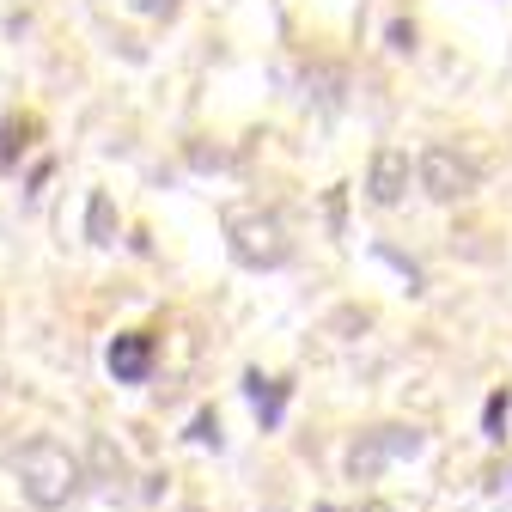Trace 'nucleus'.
I'll use <instances>...</instances> for the list:
<instances>
[{
    "mask_svg": "<svg viewBox=\"0 0 512 512\" xmlns=\"http://www.w3.org/2000/svg\"><path fill=\"white\" fill-rule=\"evenodd\" d=\"M421 452H427V433H421V427H403V421L372 427V433H360V439L348 445V476H354V482H378L391 464H409V458H421Z\"/></svg>",
    "mask_w": 512,
    "mask_h": 512,
    "instance_id": "7ed1b4c3",
    "label": "nucleus"
},
{
    "mask_svg": "<svg viewBox=\"0 0 512 512\" xmlns=\"http://www.w3.org/2000/svg\"><path fill=\"white\" fill-rule=\"evenodd\" d=\"M25 135H31V122H7V128H0V165H13L25 153Z\"/></svg>",
    "mask_w": 512,
    "mask_h": 512,
    "instance_id": "9d476101",
    "label": "nucleus"
},
{
    "mask_svg": "<svg viewBox=\"0 0 512 512\" xmlns=\"http://www.w3.org/2000/svg\"><path fill=\"white\" fill-rule=\"evenodd\" d=\"M244 397H250V409H256V421H263V427H281V415H287V378L244 372Z\"/></svg>",
    "mask_w": 512,
    "mask_h": 512,
    "instance_id": "0eeeda50",
    "label": "nucleus"
},
{
    "mask_svg": "<svg viewBox=\"0 0 512 512\" xmlns=\"http://www.w3.org/2000/svg\"><path fill=\"white\" fill-rule=\"evenodd\" d=\"M13 476H19V494L37 512H61V506L80 494V482H86L80 458L61 439H25L19 452H13Z\"/></svg>",
    "mask_w": 512,
    "mask_h": 512,
    "instance_id": "f257e3e1",
    "label": "nucleus"
},
{
    "mask_svg": "<svg viewBox=\"0 0 512 512\" xmlns=\"http://www.w3.org/2000/svg\"><path fill=\"white\" fill-rule=\"evenodd\" d=\"M360 512H397V506H384V500H372V506H360Z\"/></svg>",
    "mask_w": 512,
    "mask_h": 512,
    "instance_id": "4468645a",
    "label": "nucleus"
},
{
    "mask_svg": "<svg viewBox=\"0 0 512 512\" xmlns=\"http://www.w3.org/2000/svg\"><path fill=\"white\" fill-rule=\"evenodd\" d=\"M415 177H421V189L433 202H464V196H476V183H482V165L470 159V153H458V147H427L421 153V165H415Z\"/></svg>",
    "mask_w": 512,
    "mask_h": 512,
    "instance_id": "20e7f679",
    "label": "nucleus"
},
{
    "mask_svg": "<svg viewBox=\"0 0 512 512\" xmlns=\"http://www.w3.org/2000/svg\"><path fill=\"white\" fill-rule=\"evenodd\" d=\"M86 238L92 244H116V208L104 189H92V202H86Z\"/></svg>",
    "mask_w": 512,
    "mask_h": 512,
    "instance_id": "6e6552de",
    "label": "nucleus"
},
{
    "mask_svg": "<svg viewBox=\"0 0 512 512\" xmlns=\"http://www.w3.org/2000/svg\"><path fill=\"white\" fill-rule=\"evenodd\" d=\"M317 512H336V506H317Z\"/></svg>",
    "mask_w": 512,
    "mask_h": 512,
    "instance_id": "2eb2a0df",
    "label": "nucleus"
},
{
    "mask_svg": "<svg viewBox=\"0 0 512 512\" xmlns=\"http://www.w3.org/2000/svg\"><path fill=\"white\" fill-rule=\"evenodd\" d=\"M506 415H512V397H506V391H494V397H488V409H482V433H488V439H506Z\"/></svg>",
    "mask_w": 512,
    "mask_h": 512,
    "instance_id": "1a4fd4ad",
    "label": "nucleus"
},
{
    "mask_svg": "<svg viewBox=\"0 0 512 512\" xmlns=\"http://www.w3.org/2000/svg\"><path fill=\"white\" fill-rule=\"evenodd\" d=\"M226 250L238 269H281L293 256V238H287V220L275 208H232L226 214Z\"/></svg>",
    "mask_w": 512,
    "mask_h": 512,
    "instance_id": "f03ea898",
    "label": "nucleus"
},
{
    "mask_svg": "<svg viewBox=\"0 0 512 512\" xmlns=\"http://www.w3.org/2000/svg\"><path fill=\"white\" fill-rule=\"evenodd\" d=\"M366 196H372L378 208H397V202L409 196V153H403V147H378V153H372Z\"/></svg>",
    "mask_w": 512,
    "mask_h": 512,
    "instance_id": "39448f33",
    "label": "nucleus"
},
{
    "mask_svg": "<svg viewBox=\"0 0 512 512\" xmlns=\"http://www.w3.org/2000/svg\"><path fill=\"white\" fill-rule=\"evenodd\" d=\"M128 13H141V19H171L177 0H128Z\"/></svg>",
    "mask_w": 512,
    "mask_h": 512,
    "instance_id": "9b49d317",
    "label": "nucleus"
},
{
    "mask_svg": "<svg viewBox=\"0 0 512 512\" xmlns=\"http://www.w3.org/2000/svg\"><path fill=\"white\" fill-rule=\"evenodd\" d=\"M391 43H397V49H415V25L397 19V25H391Z\"/></svg>",
    "mask_w": 512,
    "mask_h": 512,
    "instance_id": "ddd939ff",
    "label": "nucleus"
},
{
    "mask_svg": "<svg viewBox=\"0 0 512 512\" xmlns=\"http://www.w3.org/2000/svg\"><path fill=\"white\" fill-rule=\"evenodd\" d=\"M104 366H110L116 384H147V372H153V336H147V330H122V336L110 342Z\"/></svg>",
    "mask_w": 512,
    "mask_h": 512,
    "instance_id": "423d86ee",
    "label": "nucleus"
},
{
    "mask_svg": "<svg viewBox=\"0 0 512 512\" xmlns=\"http://www.w3.org/2000/svg\"><path fill=\"white\" fill-rule=\"evenodd\" d=\"M189 439H196V445H220V415H196Z\"/></svg>",
    "mask_w": 512,
    "mask_h": 512,
    "instance_id": "f8f14e48",
    "label": "nucleus"
}]
</instances>
